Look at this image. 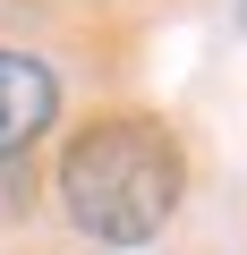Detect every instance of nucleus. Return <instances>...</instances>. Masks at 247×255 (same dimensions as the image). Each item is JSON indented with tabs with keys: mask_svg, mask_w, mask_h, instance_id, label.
<instances>
[{
	"mask_svg": "<svg viewBox=\"0 0 247 255\" xmlns=\"http://www.w3.org/2000/svg\"><path fill=\"white\" fill-rule=\"evenodd\" d=\"M239 9H247V0H239Z\"/></svg>",
	"mask_w": 247,
	"mask_h": 255,
	"instance_id": "obj_3",
	"label": "nucleus"
},
{
	"mask_svg": "<svg viewBox=\"0 0 247 255\" xmlns=\"http://www.w3.org/2000/svg\"><path fill=\"white\" fill-rule=\"evenodd\" d=\"M188 162L162 119H94L60 153V204L94 247H145L179 213Z\"/></svg>",
	"mask_w": 247,
	"mask_h": 255,
	"instance_id": "obj_1",
	"label": "nucleus"
},
{
	"mask_svg": "<svg viewBox=\"0 0 247 255\" xmlns=\"http://www.w3.org/2000/svg\"><path fill=\"white\" fill-rule=\"evenodd\" d=\"M51 111H60V77L34 51H9V43H0V162L26 153L43 128H51Z\"/></svg>",
	"mask_w": 247,
	"mask_h": 255,
	"instance_id": "obj_2",
	"label": "nucleus"
}]
</instances>
